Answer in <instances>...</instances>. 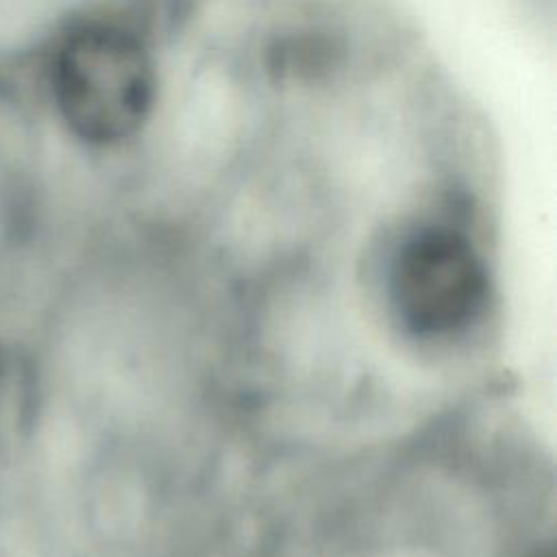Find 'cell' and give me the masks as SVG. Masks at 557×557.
<instances>
[{
    "mask_svg": "<svg viewBox=\"0 0 557 557\" xmlns=\"http://www.w3.org/2000/svg\"><path fill=\"white\" fill-rule=\"evenodd\" d=\"M485 287L481 257L448 226L418 228L394 257L392 305L416 337H446L468 326L485 305Z\"/></svg>",
    "mask_w": 557,
    "mask_h": 557,
    "instance_id": "cell-2",
    "label": "cell"
},
{
    "mask_svg": "<svg viewBox=\"0 0 557 557\" xmlns=\"http://www.w3.org/2000/svg\"><path fill=\"white\" fill-rule=\"evenodd\" d=\"M52 94L81 141L100 148L128 141L148 124L159 98L152 52L124 26H83L54 57Z\"/></svg>",
    "mask_w": 557,
    "mask_h": 557,
    "instance_id": "cell-1",
    "label": "cell"
}]
</instances>
